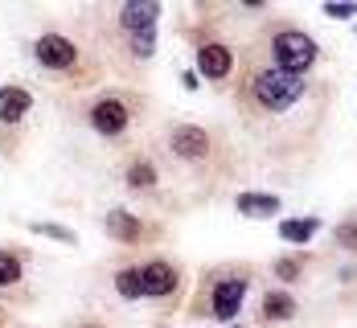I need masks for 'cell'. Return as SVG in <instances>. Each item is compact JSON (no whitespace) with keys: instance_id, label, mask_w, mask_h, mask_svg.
<instances>
[{"instance_id":"obj_8","label":"cell","mask_w":357,"mask_h":328,"mask_svg":"<svg viewBox=\"0 0 357 328\" xmlns=\"http://www.w3.org/2000/svg\"><path fill=\"white\" fill-rule=\"evenodd\" d=\"M165 148H169V156L181 160V164H189V169H210L218 156V140L210 127H202V123H173L169 127V136H165Z\"/></svg>"},{"instance_id":"obj_1","label":"cell","mask_w":357,"mask_h":328,"mask_svg":"<svg viewBox=\"0 0 357 328\" xmlns=\"http://www.w3.org/2000/svg\"><path fill=\"white\" fill-rule=\"evenodd\" d=\"M234 107L238 119L247 123L250 136H267V148L275 152L280 140H287V152H304V140L312 144L321 136L324 111L333 103V86L312 82V78H296L271 66L259 49L238 54V70H234Z\"/></svg>"},{"instance_id":"obj_18","label":"cell","mask_w":357,"mask_h":328,"mask_svg":"<svg viewBox=\"0 0 357 328\" xmlns=\"http://www.w3.org/2000/svg\"><path fill=\"white\" fill-rule=\"evenodd\" d=\"M111 283H115V292L123 295V299H144V288H140V267H119V271L111 275Z\"/></svg>"},{"instance_id":"obj_7","label":"cell","mask_w":357,"mask_h":328,"mask_svg":"<svg viewBox=\"0 0 357 328\" xmlns=\"http://www.w3.org/2000/svg\"><path fill=\"white\" fill-rule=\"evenodd\" d=\"M193 41V49H197V70L202 78L214 86V91H230V82H234V70H238V49L230 45V41H222L218 33H189Z\"/></svg>"},{"instance_id":"obj_14","label":"cell","mask_w":357,"mask_h":328,"mask_svg":"<svg viewBox=\"0 0 357 328\" xmlns=\"http://www.w3.org/2000/svg\"><path fill=\"white\" fill-rule=\"evenodd\" d=\"M234 210L243 214V218H275L280 210H284V197H275V193H238L234 197Z\"/></svg>"},{"instance_id":"obj_15","label":"cell","mask_w":357,"mask_h":328,"mask_svg":"<svg viewBox=\"0 0 357 328\" xmlns=\"http://www.w3.org/2000/svg\"><path fill=\"white\" fill-rule=\"evenodd\" d=\"M21 288H25V251L0 247V292H21Z\"/></svg>"},{"instance_id":"obj_9","label":"cell","mask_w":357,"mask_h":328,"mask_svg":"<svg viewBox=\"0 0 357 328\" xmlns=\"http://www.w3.org/2000/svg\"><path fill=\"white\" fill-rule=\"evenodd\" d=\"M140 288H144V299H169V295H177V288H181L177 263H169V258H148L140 267Z\"/></svg>"},{"instance_id":"obj_21","label":"cell","mask_w":357,"mask_h":328,"mask_svg":"<svg viewBox=\"0 0 357 328\" xmlns=\"http://www.w3.org/2000/svg\"><path fill=\"white\" fill-rule=\"evenodd\" d=\"M324 17H328V21H354L357 4H324Z\"/></svg>"},{"instance_id":"obj_12","label":"cell","mask_w":357,"mask_h":328,"mask_svg":"<svg viewBox=\"0 0 357 328\" xmlns=\"http://www.w3.org/2000/svg\"><path fill=\"white\" fill-rule=\"evenodd\" d=\"M300 304L287 288H275V292H263L259 299V325H284V320H296Z\"/></svg>"},{"instance_id":"obj_6","label":"cell","mask_w":357,"mask_h":328,"mask_svg":"<svg viewBox=\"0 0 357 328\" xmlns=\"http://www.w3.org/2000/svg\"><path fill=\"white\" fill-rule=\"evenodd\" d=\"M136 115H140V103H136V95H128V91H107V95H95V99L86 103V123H91V132L103 136V140H119V136L136 123Z\"/></svg>"},{"instance_id":"obj_11","label":"cell","mask_w":357,"mask_h":328,"mask_svg":"<svg viewBox=\"0 0 357 328\" xmlns=\"http://www.w3.org/2000/svg\"><path fill=\"white\" fill-rule=\"evenodd\" d=\"M29 111H33V91H25V86H17V82H4V86H0V123H4V127L25 123Z\"/></svg>"},{"instance_id":"obj_22","label":"cell","mask_w":357,"mask_h":328,"mask_svg":"<svg viewBox=\"0 0 357 328\" xmlns=\"http://www.w3.org/2000/svg\"><path fill=\"white\" fill-rule=\"evenodd\" d=\"M181 86H185V91H197V74L185 70V74H181Z\"/></svg>"},{"instance_id":"obj_23","label":"cell","mask_w":357,"mask_h":328,"mask_svg":"<svg viewBox=\"0 0 357 328\" xmlns=\"http://www.w3.org/2000/svg\"><path fill=\"white\" fill-rule=\"evenodd\" d=\"M74 328H107V325H103V320H78Z\"/></svg>"},{"instance_id":"obj_13","label":"cell","mask_w":357,"mask_h":328,"mask_svg":"<svg viewBox=\"0 0 357 328\" xmlns=\"http://www.w3.org/2000/svg\"><path fill=\"white\" fill-rule=\"evenodd\" d=\"M123 185H128L132 193H156V185H160L156 160H152V156H132L128 169H123Z\"/></svg>"},{"instance_id":"obj_24","label":"cell","mask_w":357,"mask_h":328,"mask_svg":"<svg viewBox=\"0 0 357 328\" xmlns=\"http://www.w3.org/2000/svg\"><path fill=\"white\" fill-rule=\"evenodd\" d=\"M230 328H243V325H230Z\"/></svg>"},{"instance_id":"obj_3","label":"cell","mask_w":357,"mask_h":328,"mask_svg":"<svg viewBox=\"0 0 357 328\" xmlns=\"http://www.w3.org/2000/svg\"><path fill=\"white\" fill-rule=\"evenodd\" d=\"M247 45L259 49L271 66H280L284 74H296V78H312V70L321 66V45L312 41V33L304 25H296L287 17H271L267 25H259Z\"/></svg>"},{"instance_id":"obj_19","label":"cell","mask_w":357,"mask_h":328,"mask_svg":"<svg viewBox=\"0 0 357 328\" xmlns=\"http://www.w3.org/2000/svg\"><path fill=\"white\" fill-rule=\"evenodd\" d=\"M333 247L337 251H345V255L357 258V218H345L337 221V230H333Z\"/></svg>"},{"instance_id":"obj_10","label":"cell","mask_w":357,"mask_h":328,"mask_svg":"<svg viewBox=\"0 0 357 328\" xmlns=\"http://www.w3.org/2000/svg\"><path fill=\"white\" fill-rule=\"evenodd\" d=\"M103 230H107L115 242H123V247H144V242L156 234L148 221L136 218V214H132V210H123V205H115V210L103 214Z\"/></svg>"},{"instance_id":"obj_20","label":"cell","mask_w":357,"mask_h":328,"mask_svg":"<svg viewBox=\"0 0 357 328\" xmlns=\"http://www.w3.org/2000/svg\"><path fill=\"white\" fill-rule=\"evenodd\" d=\"M29 230H33V234H45V238H54V242L78 247V234H74V230H66V226H58V221H29Z\"/></svg>"},{"instance_id":"obj_16","label":"cell","mask_w":357,"mask_h":328,"mask_svg":"<svg viewBox=\"0 0 357 328\" xmlns=\"http://www.w3.org/2000/svg\"><path fill=\"white\" fill-rule=\"evenodd\" d=\"M321 230V218H284L280 221V238L291 242V247H304V242H312V234Z\"/></svg>"},{"instance_id":"obj_4","label":"cell","mask_w":357,"mask_h":328,"mask_svg":"<svg viewBox=\"0 0 357 328\" xmlns=\"http://www.w3.org/2000/svg\"><path fill=\"white\" fill-rule=\"evenodd\" d=\"M250 288V267H214L202 275L197 295L189 304V316H210L218 325H234L238 308H243V295Z\"/></svg>"},{"instance_id":"obj_17","label":"cell","mask_w":357,"mask_h":328,"mask_svg":"<svg viewBox=\"0 0 357 328\" xmlns=\"http://www.w3.org/2000/svg\"><path fill=\"white\" fill-rule=\"evenodd\" d=\"M308 263H312V258L304 255V251H296V255H280L275 263H271V275H275L280 283H300L304 271H308Z\"/></svg>"},{"instance_id":"obj_5","label":"cell","mask_w":357,"mask_h":328,"mask_svg":"<svg viewBox=\"0 0 357 328\" xmlns=\"http://www.w3.org/2000/svg\"><path fill=\"white\" fill-rule=\"evenodd\" d=\"M33 58H37V66L45 74H54V78H70V82H91L95 78V70H86L82 49L66 33H37Z\"/></svg>"},{"instance_id":"obj_2","label":"cell","mask_w":357,"mask_h":328,"mask_svg":"<svg viewBox=\"0 0 357 328\" xmlns=\"http://www.w3.org/2000/svg\"><path fill=\"white\" fill-rule=\"evenodd\" d=\"M99 21L107 29L103 41L115 49L123 70H144V62H152V54H156V21H160L156 0H123L107 13H99Z\"/></svg>"}]
</instances>
